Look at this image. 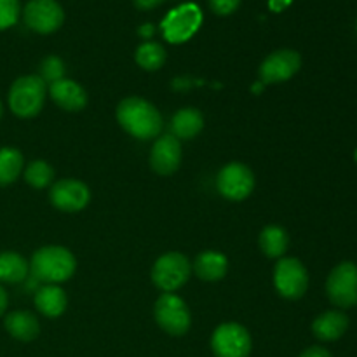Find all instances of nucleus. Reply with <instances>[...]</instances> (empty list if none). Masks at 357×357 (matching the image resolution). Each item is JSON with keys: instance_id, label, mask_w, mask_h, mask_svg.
<instances>
[{"instance_id": "1", "label": "nucleus", "mask_w": 357, "mask_h": 357, "mask_svg": "<svg viewBox=\"0 0 357 357\" xmlns=\"http://www.w3.org/2000/svg\"><path fill=\"white\" fill-rule=\"evenodd\" d=\"M117 121L124 131L138 139L157 138L162 131L159 110L150 101L138 96H129L119 103Z\"/></svg>"}, {"instance_id": "2", "label": "nucleus", "mask_w": 357, "mask_h": 357, "mask_svg": "<svg viewBox=\"0 0 357 357\" xmlns=\"http://www.w3.org/2000/svg\"><path fill=\"white\" fill-rule=\"evenodd\" d=\"M77 268L75 257L63 246H44L31 257L30 271L33 279L45 284L68 281Z\"/></svg>"}, {"instance_id": "3", "label": "nucleus", "mask_w": 357, "mask_h": 357, "mask_svg": "<svg viewBox=\"0 0 357 357\" xmlns=\"http://www.w3.org/2000/svg\"><path fill=\"white\" fill-rule=\"evenodd\" d=\"M45 101V82L38 75H24L13 82L9 89V107L21 119L35 117Z\"/></svg>"}, {"instance_id": "4", "label": "nucleus", "mask_w": 357, "mask_h": 357, "mask_svg": "<svg viewBox=\"0 0 357 357\" xmlns=\"http://www.w3.org/2000/svg\"><path fill=\"white\" fill-rule=\"evenodd\" d=\"M192 272V265L185 255L166 253L153 264L152 281L153 284L164 293H173L174 289L181 288L188 281Z\"/></svg>"}, {"instance_id": "5", "label": "nucleus", "mask_w": 357, "mask_h": 357, "mask_svg": "<svg viewBox=\"0 0 357 357\" xmlns=\"http://www.w3.org/2000/svg\"><path fill=\"white\" fill-rule=\"evenodd\" d=\"M155 321L166 333L181 337L192 324L190 310L187 303L174 293H162L155 302Z\"/></svg>"}, {"instance_id": "6", "label": "nucleus", "mask_w": 357, "mask_h": 357, "mask_svg": "<svg viewBox=\"0 0 357 357\" xmlns=\"http://www.w3.org/2000/svg\"><path fill=\"white\" fill-rule=\"evenodd\" d=\"M202 23V10L195 3H183L162 21V35L171 44H183L194 37Z\"/></svg>"}, {"instance_id": "7", "label": "nucleus", "mask_w": 357, "mask_h": 357, "mask_svg": "<svg viewBox=\"0 0 357 357\" xmlns=\"http://www.w3.org/2000/svg\"><path fill=\"white\" fill-rule=\"evenodd\" d=\"M326 293L335 305L342 309L357 305V265L344 261L328 275Z\"/></svg>"}, {"instance_id": "8", "label": "nucleus", "mask_w": 357, "mask_h": 357, "mask_svg": "<svg viewBox=\"0 0 357 357\" xmlns=\"http://www.w3.org/2000/svg\"><path fill=\"white\" fill-rule=\"evenodd\" d=\"M274 284L279 295L289 300H298L305 295L309 286V274L303 264L296 258H282L274 271Z\"/></svg>"}, {"instance_id": "9", "label": "nucleus", "mask_w": 357, "mask_h": 357, "mask_svg": "<svg viewBox=\"0 0 357 357\" xmlns=\"http://www.w3.org/2000/svg\"><path fill=\"white\" fill-rule=\"evenodd\" d=\"M211 347L216 357H248L251 352V337L241 324H220L211 337Z\"/></svg>"}, {"instance_id": "10", "label": "nucleus", "mask_w": 357, "mask_h": 357, "mask_svg": "<svg viewBox=\"0 0 357 357\" xmlns=\"http://www.w3.org/2000/svg\"><path fill=\"white\" fill-rule=\"evenodd\" d=\"M23 17L30 30L47 35L61 28L65 10L56 0H30L24 6Z\"/></svg>"}, {"instance_id": "11", "label": "nucleus", "mask_w": 357, "mask_h": 357, "mask_svg": "<svg viewBox=\"0 0 357 357\" xmlns=\"http://www.w3.org/2000/svg\"><path fill=\"white\" fill-rule=\"evenodd\" d=\"M255 188L253 171L243 162H230L220 171L218 190L230 201H243L250 197Z\"/></svg>"}, {"instance_id": "12", "label": "nucleus", "mask_w": 357, "mask_h": 357, "mask_svg": "<svg viewBox=\"0 0 357 357\" xmlns=\"http://www.w3.org/2000/svg\"><path fill=\"white\" fill-rule=\"evenodd\" d=\"M302 66V56L293 49H279L265 58L260 66V79L265 84H281L291 79Z\"/></svg>"}, {"instance_id": "13", "label": "nucleus", "mask_w": 357, "mask_h": 357, "mask_svg": "<svg viewBox=\"0 0 357 357\" xmlns=\"http://www.w3.org/2000/svg\"><path fill=\"white\" fill-rule=\"evenodd\" d=\"M49 199L59 211L75 213L89 204L91 192L82 181L68 178V180H59L52 185Z\"/></svg>"}, {"instance_id": "14", "label": "nucleus", "mask_w": 357, "mask_h": 357, "mask_svg": "<svg viewBox=\"0 0 357 357\" xmlns=\"http://www.w3.org/2000/svg\"><path fill=\"white\" fill-rule=\"evenodd\" d=\"M181 164L180 139L173 135H164L157 138L150 152V166L159 174H173Z\"/></svg>"}, {"instance_id": "15", "label": "nucleus", "mask_w": 357, "mask_h": 357, "mask_svg": "<svg viewBox=\"0 0 357 357\" xmlns=\"http://www.w3.org/2000/svg\"><path fill=\"white\" fill-rule=\"evenodd\" d=\"M51 98L58 107L66 112H80L87 105V94L75 80L61 79L49 87Z\"/></svg>"}, {"instance_id": "16", "label": "nucleus", "mask_w": 357, "mask_h": 357, "mask_svg": "<svg viewBox=\"0 0 357 357\" xmlns=\"http://www.w3.org/2000/svg\"><path fill=\"white\" fill-rule=\"evenodd\" d=\"M6 324L7 333L13 338L21 342H31L38 337L40 333V324L38 319L31 312L26 310H16V312H10L9 316L3 321Z\"/></svg>"}, {"instance_id": "17", "label": "nucleus", "mask_w": 357, "mask_h": 357, "mask_svg": "<svg viewBox=\"0 0 357 357\" xmlns=\"http://www.w3.org/2000/svg\"><path fill=\"white\" fill-rule=\"evenodd\" d=\"M204 128V117L197 108H181L171 119V135L178 139H192Z\"/></svg>"}, {"instance_id": "18", "label": "nucleus", "mask_w": 357, "mask_h": 357, "mask_svg": "<svg viewBox=\"0 0 357 357\" xmlns=\"http://www.w3.org/2000/svg\"><path fill=\"white\" fill-rule=\"evenodd\" d=\"M347 328L349 317L338 310H328L312 323L314 335L323 342L338 340L347 331Z\"/></svg>"}, {"instance_id": "19", "label": "nucleus", "mask_w": 357, "mask_h": 357, "mask_svg": "<svg viewBox=\"0 0 357 357\" xmlns=\"http://www.w3.org/2000/svg\"><path fill=\"white\" fill-rule=\"evenodd\" d=\"M194 271L202 281H220L229 271V260L218 251H204L194 261Z\"/></svg>"}, {"instance_id": "20", "label": "nucleus", "mask_w": 357, "mask_h": 357, "mask_svg": "<svg viewBox=\"0 0 357 357\" xmlns=\"http://www.w3.org/2000/svg\"><path fill=\"white\" fill-rule=\"evenodd\" d=\"M65 291L56 284H45L35 293V307L45 317H59L66 310Z\"/></svg>"}, {"instance_id": "21", "label": "nucleus", "mask_w": 357, "mask_h": 357, "mask_svg": "<svg viewBox=\"0 0 357 357\" xmlns=\"http://www.w3.org/2000/svg\"><path fill=\"white\" fill-rule=\"evenodd\" d=\"M30 264L21 255L14 251H3L0 253V282L17 284L26 279Z\"/></svg>"}, {"instance_id": "22", "label": "nucleus", "mask_w": 357, "mask_h": 357, "mask_svg": "<svg viewBox=\"0 0 357 357\" xmlns=\"http://www.w3.org/2000/svg\"><path fill=\"white\" fill-rule=\"evenodd\" d=\"M23 153L14 146L0 149V187L14 183L23 171Z\"/></svg>"}, {"instance_id": "23", "label": "nucleus", "mask_w": 357, "mask_h": 357, "mask_svg": "<svg viewBox=\"0 0 357 357\" xmlns=\"http://www.w3.org/2000/svg\"><path fill=\"white\" fill-rule=\"evenodd\" d=\"M289 244L288 232L282 227L268 225L260 234V248L268 258H279L286 253Z\"/></svg>"}, {"instance_id": "24", "label": "nucleus", "mask_w": 357, "mask_h": 357, "mask_svg": "<svg viewBox=\"0 0 357 357\" xmlns=\"http://www.w3.org/2000/svg\"><path fill=\"white\" fill-rule=\"evenodd\" d=\"M136 63L146 72H155L166 63V49L159 42H145L136 49Z\"/></svg>"}, {"instance_id": "25", "label": "nucleus", "mask_w": 357, "mask_h": 357, "mask_svg": "<svg viewBox=\"0 0 357 357\" xmlns=\"http://www.w3.org/2000/svg\"><path fill=\"white\" fill-rule=\"evenodd\" d=\"M52 178H54V171L45 160H33L24 169V180L33 188L47 187L52 183Z\"/></svg>"}, {"instance_id": "26", "label": "nucleus", "mask_w": 357, "mask_h": 357, "mask_svg": "<svg viewBox=\"0 0 357 357\" xmlns=\"http://www.w3.org/2000/svg\"><path fill=\"white\" fill-rule=\"evenodd\" d=\"M40 77L45 84H54L65 79V63L58 56H49L40 65Z\"/></svg>"}, {"instance_id": "27", "label": "nucleus", "mask_w": 357, "mask_h": 357, "mask_svg": "<svg viewBox=\"0 0 357 357\" xmlns=\"http://www.w3.org/2000/svg\"><path fill=\"white\" fill-rule=\"evenodd\" d=\"M20 13V0H0V31L14 26Z\"/></svg>"}, {"instance_id": "28", "label": "nucleus", "mask_w": 357, "mask_h": 357, "mask_svg": "<svg viewBox=\"0 0 357 357\" xmlns=\"http://www.w3.org/2000/svg\"><path fill=\"white\" fill-rule=\"evenodd\" d=\"M243 0H209V7L215 14L218 16H229L234 10H237V7L241 6Z\"/></svg>"}, {"instance_id": "29", "label": "nucleus", "mask_w": 357, "mask_h": 357, "mask_svg": "<svg viewBox=\"0 0 357 357\" xmlns=\"http://www.w3.org/2000/svg\"><path fill=\"white\" fill-rule=\"evenodd\" d=\"M132 2H135V6L138 7V9L150 10V9H155V7H159L160 3L166 2V0H132Z\"/></svg>"}, {"instance_id": "30", "label": "nucleus", "mask_w": 357, "mask_h": 357, "mask_svg": "<svg viewBox=\"0 0 357 357\" xmlns=\"http://www.w3.org/2000/svg\"><path fill=\"white\" fill-rule=\"evenodd\" d=\"M300 357H331V354L323 347H310Z\"/></svg>"}, {"instance_id": "31", "label": "nucleus", "mask_w": 357, "mask_h": 357, "mask_svg": "<svg viewBox=\"0 0 357 357\" xmlns=\"http://www.w3.org/2000/svg\"><path fill=\"white\" fill-rule=\"evenodd\" d=\"M7 303H9V298H7L6 289H3V288H2V284H0V316H2V314L6 312Z\"/></svg>"}, {"instance_id": "32", "label": "nucleus", "mask_w": 357, "mask_h": 357, "mask_svg": "<svg viewBox=\"0 0 357 357\" xmlns=\"http://www.w3.org/2000/svg\"><path fill=\"white\" fill-rule=\"evenodd\" d=\"M153 24H150V23H146V24H143L142 28H139V35H142L143 38H150L153 35Z\"/></svg>"}, {"instance_id": "33", "label": "nucleus", "mask_w": 357, "mask_h": 357, "mask_svg": "<svg viewBox=\"0 0 357 357\" xmlns=\"http://www.w3.org/2000/svg\"><path fill=\"white\" fill-rule=\"evenodd\" d=\"M289 2H291V0H271V7L274 10H281L284 9Z\"/></svg>"}, {"instance_id": "34", "label": "nucleus", "mask_w": 357, "mask_h": 357, "mask_svg": "<svg viewBox=\"0 0 357 357\" xmlns=\"http://www.w3.org/2000/svg\"><path fill=\"white\" fill-rule=\"evenodd\" d=\"M0 119H2V101H0Z\"/></svg>"}, {"instance_id": "35", "label": "nucleus", "mask_w": 357, "mask_h": 357, "mask_svg": "<svg viewBox=\"0 0 357 357\" xmlns=\"http://www.w3.org/2000/svg\"><path fill=\"white\" fill-rule=\"evenodd\" d=\"M356 160H357V149H356Z\"/></svg>"}]
</instances>
